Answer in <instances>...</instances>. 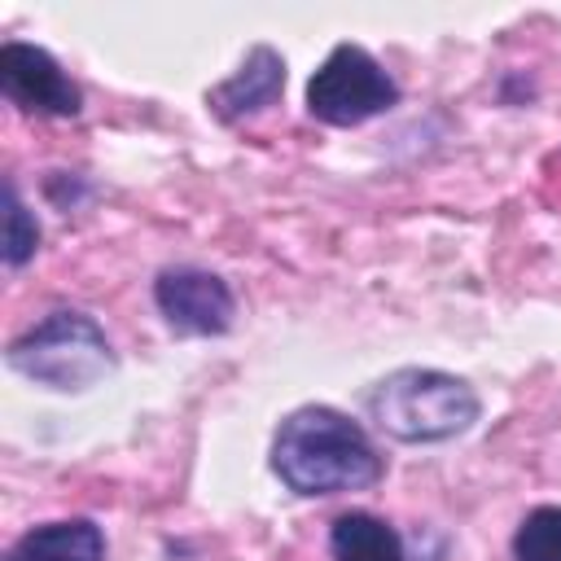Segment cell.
Here are the masks:
<instances>
[{"mask_svg":"<svg viewBox=\"0 0 561 561\" xmlns=\"http://www.w3.org/2000/svg\"><path fill=\"white\" fill-rule=\"evenodd\" d=\"M285 92V57L272 44H254L245 53V61L206 92V105L219 123L237 127L245 118H259L263 110H272Z\"/></svg>","mask_w":561,"mask_h":561,"instance_id":"cell-7","label":"cell"},{"mask_svg":"<svg viewBox=\"0 0 561 561\" xmlns=\"http://www.w3.org/2000/svg\"><path fill=\"white\" fill-rule=\"evenodd\" d=\"M4 561H105V530L92 517H61L31 526Z\"/></svg>","mask_w":561,"mask_h":561,"instance_id":"cell-9","label":"cell"},{"mask_svg":"<svg viewBox=\"0 0 561 561\" xmlns=\"http://www.w3.org/2000/svg\"><path fill=\"white\" fill-rule=\"evenodd\" d=\"M513 561H561V504H539L517 522Z\"/></svg>","mask_w":561,"mask_h":561,"instance_id":"cell-10","label":"cell"},{"mask_svg":"<svg viewBox=\"0 0 561 561\" xmlns=\"http://www.w3.org/2000/svg\"><path fill=\"white\" fill-rule=\"evenodd\" d=\"M272 473L294 495L329 500L377 486L386 460L377 456L359 421L329 403H302L272 434Z\"/></svg>","mask_w":561,"mask_h":561,"instance_id":"cell-1","label":"cell"},{"mask_svg":"<svg viewBox=\"0 0 561 561\" xmlns=\"http://www.w3.org/2000/svg\"><path fill=\"white\" fill-rule=\"evenodd\" d=\"M153 302H158L167 329L184 333V337H219L232 329V316H237V298H232L228 280L219 272L193 267V263L162 267L153 276Z\"/></svg>","mask_w":561,"mask_h":561,"instance_id":"cell-5","label":"cell"},{"mask_svg":"<svg viewBox=\"0 0 561 561\" xmlns=\"http://www.w3.org/2000/svg\"><path fill=\"white\" fill-rule=\"evenodd\" d=\"M0 92L26 114L75 118L83 110V92L61 70V61L48 48L26 44V39H4L0 44Z\"/></svg>","mask_w":561,"mask_h":561,"instance_id":"cell-6","label":"cell"},{"mask_svg":"<svg viewBox=\"0 0 561 561\" xmlns=\"http://www.w3.org/2000/svg\"><path fill=\"white\" fill-rule=\"evenodd\" d=\"M9 368L48 390H92L118 368L105 329L88 311H48L39 324L18 333L4 351Z\"/></svg>","mask_w":561,"mask_h":561,"instance_id":"cell-3","label":"cell"},{"mask_svg":"<svg viewBox=\"0 0 561 561\" xmlns=\"http://www.w3.org/2000/svg\"><path fill=\"white\" fill-rule=\"evenodd\" d=\"M399 105L394 75L359 44H333L307 79V114L329 127H359Z\"/></svg>","mask_w":561,"mask_h":561,"instance_id":"cell-4","label":"cell"},{"mask_svg":"<svg viewBox=\"0 0 561 561\" xmlns=\"http://www.w3.org/2000/svg\"><path fill=\"white\" fill-rule=\"evenodd\" d=\"M364 408H368L373 425L399 443H447L478 421L482 399L456 373L394 368L368 390Z\"/></svg>","mask_w":561,"mask_h":561,"instance_id":"cell-2","label":"cell"},{"mask_svg":"<svg viewBox=\"0 0 561 561\" xmlns=\"http://www.w3.org/2000/svg\"><path fill=\"white\" fill-rule=\"evenodd\" d=\"M443 552H447V543L434 539L430 552L412 557L403 535L386 517H377L368 508L337 513L333 526H329V557L333 561H443Z\"/></svg>","mask_w":561,"mask_h":561,"instance_id":"cell-8","label":"cell"},{"mask_svg":"<svg viewBox=\"0 0 561 561\" xmlns=\"http://www.w3.org/2000/svg\"><path fill=\"white\" fill-rule=\"evenodd\" d=\"M35 250H39V224L26 210V202L18 197V184L9 180L4 184V263L22 267L35 259Z\"/></svg>","mask_w":561,"mask_h":561,"instance_id":"cell-11","label":"cell"}]
</instances>
